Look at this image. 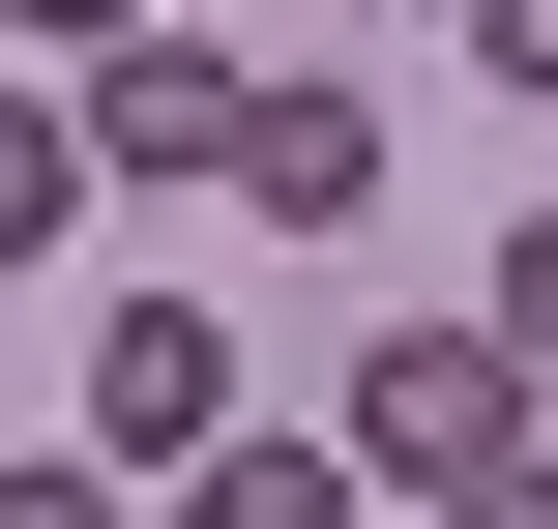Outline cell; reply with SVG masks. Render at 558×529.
I'll use <instances>...</instances> for the list:
<instances>
[{"label": "cell", "instance_id": "1", "mask_svg": "<svg viewBox=\"0 0 558 529\" xmlns=\"http://www.w3.org/2000/svg\"><path fill=\"white\" fill-rule=\"evenodd\" d=\"M353 471H441V501L530 471V324H500V294H471V324H383V353H353Z\"/></svg>", "mask_w": 558, "mask_h": 529}, {"label": "cell", "instance_id": "2", "mask_svg": "<svg viewBox=\"0 0 558 529\" xmlns=\"http://www.w3.org/2000/svg\"><path fill=\"white\" fill-rule=\"evenodd\" d=\"M88 147H118V177H235V147H265V88H235L206 29H118V59H88Z\"/></svg>", "mask_w": 558, "mask_h": 529}, {"label": "cell", "instance_id": "3", "mask_svg": "<svg viewBox=\"0 0 558 529\" xmlns=\"http://www.w3.org/2000/svg\"><path fill=\"white\" fill-rule=\"evenodd\" d=\"M88 442H118V471H206V442H235V324H177V294H147V324L88 353Z\"/></svg>", "mask_w": 558, "mask_h": 529}, {"label": "cell", "instance_id": "4", "mask_svg": "<svg viewBox=\"0 0 558 529\" xmlns=\"http://www.w3.org/2000/svg\"><path fill=\"white\" fill-rule=\"evenodd\" d=\"M235 177H265L294 236H353V206H383V118H353V88H265V147H235Z\"/></svg>", "mask_w": 558, "mask_h": 529}, {"label": "cell", "instance_id": "5", "mask_svg": "<svg viewBox=\"0 0 558 529\" xmlns=\"http://www.w3.org/2000/svg\"><path fill=\"white\" fill-rule=\"evenodd\" d=\"M177 529H353V442H206Z\"/></svg>", "mask_w": 558, "mask_h": 529}, {"label": "cell", "instance_id": "6", "mask_svg": "<svg viewBox=\"0 0 558 529\" xmlns=\"http://www.w3.org/2000/svg\"><path fill=\"white\" fill-rule=\"evenodd\" d=\"M441 29H471V59H500V88H558V0H441Z\"/></svg>", "mask_w": 558, "mask_h": 529}, {"label": "cell", "instance_id": "7", "mask_svg": "<svg viewBox=\"0 0 558 529\" xmlns=\"http://www.w3.org/2000/svg\"><path fill=\"white\" fill-rule=\"evenodd\" d=\"M500 324H530V383H558V206H530V236H500Z\"/></svg>", "mask_w": 558, "mask_h": 529}, {"label": "cell", "instance_id": "8", "mask_svg": "<svg viewBox=\"0 0 558 529\" xmlns=\"http://www.w3.org/2000/svg\"><path fill=\"white\" fill-rule=\"evenodd\" d=\"M0 29H59V59H118V29H147V0H0Z\"/></svg>", "mask_w": 558, "mask_h": 529}, {"label": "cell", "instance_id": "9", "mask_svg": "<svg viewBox=\"0 0 558 529\" xmlns=\"http://www.w3.org/2000/svg\"><path fill=\"white\" fill-rule=\"evenodd\" d=\"M0 529H118V501H88V471H0Z\"/></svg>", "mask_w": 558, "mask_h": 529}, {"label": "cell", "instance_id": "10", "mask_svg": "<svg viewBox=\"0 0 558 529\" xmlns=\"http://www.w3.org/2000/svg\"><path fill=\"white\" fill-rule=\"evenodd\" d=\"M441 529H558V471H471V501H441Z\"/></svg>", "mask_w": 558, "mask_h": 529}]
</instances>
